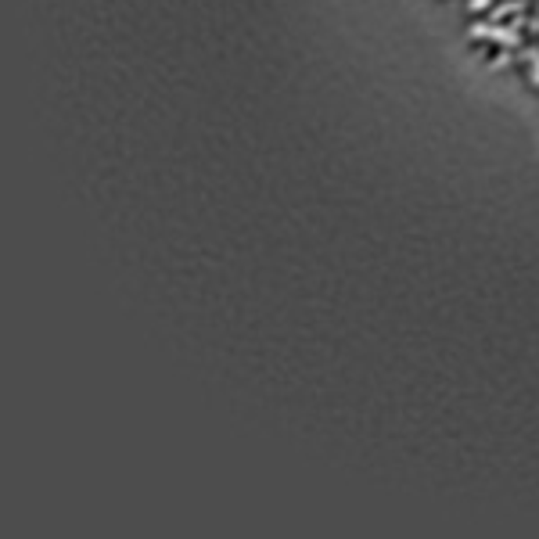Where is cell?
<instances>
[{"label": "cell", "instance_id": "6da1fadb", "mask_svg": "<svg viewBox=\"0 0 539 539\" xmlns=\"http://www.w3.org/2000/svg\"><path fill=\"white\" fill-rule=\"evenodd\" d=\"M522 29H525L522 15H514L511 22H489V18H479V22L467 29V36L471 40H492V44H500V47L517 51L522 47Z\"/></svg>", "mask_w": 539, "mask_h": 539}, {"label": "cell", "instance_id": "7a4b0ae2", "mask_svg": "<svg viewBox=\"0 0 539 539\" xmlns=\"http://www.w3.org/2000/svg\"><path fill=\"white\" fill-rule=\"evenodd\" d=\"M525 8H529V0H500V4H492L489 22H507L511 15H522Z\"/></svg>", "mask_w": 539, "mask_h": 539}, {"label": "cell", "instance_id": "3957f363", "mask_svg": "<svg viewBox=\"0 0 539 539\" xmlns=\"http://www.w3.org/2000/svg\"><path fill=\"white\" fill-rule=\"evenodd\" d=\"M492 4H496V0H467V8H471L474 15H489Z\"/></svg>", "mask_w": 539, "mask_h": 539}, {"label": "cell", "instance_id": "277c9868", "mask_svg": "<svg viewBox=\"0 0 539 539\" xmlns=\"http://www.w3.org/2000/svg\"><path fill=\"white\" fill-rule=\"evenodd\" d=\"M529 79H532V83H539V58L529 65Z\"/></svg>", "mask_w": 539, "mask_h": 539}]
</instances>
